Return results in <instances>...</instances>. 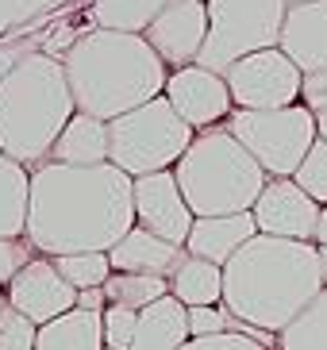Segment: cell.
Returning a JSON list of instances; mask_svg holds the SVG:
<instances>
[{
	"label": "cell",
	"mask_w": 327,
	"mask_h": 350,
	"mask_svg": "<svg viewBox=\"0 0 327 350\" xmlns=\"http://www.w3.org/2000/svg\"><path fill=\"white\" fill-rule=\"evenodd\" d=\"M135 224V177L116 162L47 158L31 170L27 239L39 254L112 250Z\"/></svg>",
	"instance_id": "1"
},
{
	"label": "cell",
	"mask_w": 327,
	"mask_h": 350,
	"mask_svg": "<svg viewBox=\"0 0 327 350\" xmlns=\"http://www.w3.org/2000/svg\"><path fill=\"white\" fill-rule=\"evenodd\" d=\"M319 288H324L319 243H308V239L258 231L224 262L227 312L277 335Z\"/></svg>",
	"instance_id": "2"
},
{
	"label": "cell",
	"mask_w": 327,
	"mask_h": 350,
	"mask_svg": "<svg viewBox=\"0 0 327 350\" xmlns=\"http://www.w3.org/2000/svg\"><path fill=\"white\" fill-rule=\"evenodd\" d=\"M70 89L77 108L104 120L131 112L139 104L166 93L170 66L151 46L143 31H120V27H96L81 31V39L62 54Z\"/></svg>",
	"instance_id": "3"
},
{
	"label": "cell",
	"mask_w": 327,
	"mask_h": 350,
	"mask_svg": "<svg viewBox=\"0 0 327 350\" xmlns=\"http://www.w3.org/2000/svg\"><path fill=\"white\" fill-rule=\"evenodd\" d=\"M77 112L66 62L31 51L0 77V146L23 165L47 162L54 139Z\"/></svg>",
	"instance_id": "4"
},
{
	"label": "cell",
	"mask_w": 327,
	"mask_h": 350,
	"mask_svg": "<svg viewBox=\"0 0 327 350\" xmlns=\"http://www.w3.org/2000/svg\"><path fill=\"white\" fill-rule=\"evenodd\" d=\"M174 174L196 216L250 212L270 181L266 165L239 143L227 124L196 131L189 150L177 158Z\"/></svg>",
	"instance_id": "5"
},
{
	"label": "cell",
	"mask_w": 327,
	"mask_h": 350,
	"mask_svg": "<svg viewBox=\"0 0 327 350\" xmlns=\"http://www.w3.org/2000/svg\"><path fill=\"white\" fill-rule=\"evenodd\" d=\"M108 135H112V162L120 170H127L131 177H139L151 174V170L177 165V158L196 139V127L162 93L131 108V112L108 120Z\"/></svg>",
	"instance_id": "6"
},
{
	"label": "cell",
	"mask_w": 327,
	"mask_h": 350,
	"mask_svg": "<svg viewBox=\"0 0 327 350\" xmlns=\"http://www.w3.org/2000/svg\"><path fill=\"white\" fill-rule=\"evenodd\" d=\"M224 124L266 165L270 177H293L319 139L316 112L304 100L281 104V108H231Z\"/></svg>",
	"instance_id": "7"
},
{
	"label": "cell",
	"mask_w": 327,
	"mask_h": 350,
	"mask_svg": "<svg viewBox=\"0 0 327 350\" xmlns=\"http://www.w3.org/2000/svg\"><path fill=\"white\" fill-rule=\"evenodd\" d=\"M289 0H208V39L200 46V66L224 73L231 62L281 42Z\"/></svg>",
	"instance_id": "8"
},
{
	"label": "cell",
	"mask_w": 327,
	"mask_h": 350,
	"mask_svg": "<svg viewBox=\"0 0 327 350\" xmlns=\"http://www.w3.org/2000/svg\"><path fill=\"white\" fill-rule=\"evenodd\" d=\"M235 108H281V104H297L304 89V70L289 58L281 46H266L231 62L224 70Z\"/></svg>",
	"instance_id": "9"
},
{
	"label": "cell",
	"mask_w": 327,
	"mask_h": 350,
	"mask_svg": "<svg viewBox=\"0 0 327 350\" xmlns=\"http://www.w3.org/2000/svg\"><path fill=\"white\" fill-rule=\"evenodd\" d=\"M166 96H170V104H174L196 131L224 124L227 116H231V108H235V96H231L227 77L220 70H212V66H200V62L170 70Z\"/></svg>",
	"instance_id": "10"
},
{
	"label": "cell",
	"mask_w": 327,
	"mask_h": 350,
	"mask_svg": "<svg viewBox=\"0 0 327 350\" xmlns=\"http://www.w3.org/2000/svg\"><path fill=\"white\" fill-rule=\"evenodd\" d=\"M250 212H254V219H258V231L316 243L324 204L300 185L297 177H270Z\"/></svg>",
	"instance_id": "11"
},
{
	"label": "cell",
	"mask_w": 327,
	"mask_h": 350,
	"mask_svg": "<svg viewBox=\"0 0 327 350\" xmlns=\"http://www.w3.org/2000/svg\"><path fill=\"white\" fill-rule=\"evenodd\" d=\"M135 219L185 247V239H189V231H193L196 212H193V204L185 200L181 185H177L174 165H170V170H151V174L135 177Z\"/></svg>",
	"instance_id": "12"
},
{
	"label": "cell",
	"mask_w": 327,
	"mask_h": 350,
	"mask_svg": "<svg viewBox=\"0 0 327 350\" xmlns=\"http://www.w3.org/2000/svg\"><path fill=\"white\" fill-rule=\"evenodd\" d=\"M4 297H8V304H16L20 312H27L35 323H47V319L62 316L66 308L77 304V285L62 273L51 254H35L27 266L4 285Z\"/></svg>",
	"instance_id": "13"
},
{
	"label": "cell",
	"mask_w": 327,
	"mask_h": 350,
	"mask_svg": "<svg viewBox=\"0 0 327 350\" xmlns=\"http://www.w3.org/2000/svg\"><path fill=\"white\" fill-rule=\"evenodd\" d=\"M143 35L170 70L196 62L208 39V0H170Z\"/></svg>",
	"instance_id": "14"
},
{
	"label": "cell",
	"mask_w": 327,
	"mask_h": 350,
	"mask_svg": "<svg viewBox=\"0 0 327 350\" xmlns=\"http://www.w3.org/2000/svg\"><path fill=\"white\" fill-rule=\"evenodd\" d=\"M281 51L293 58L304 73L327 70V0L289 4L281 23Z\"/></svg>",
	"instance_id": "15"
},
{
	"label": "cell",
	"mask_w": 327,
	"mask_h": 350,
	"mask_svg": "<svg viewBox=\"0 0 327 350\" xmlns=\"http://www.w3.org/2000/svg\"><path fill=\"white\" fill-rule=\"evenodd\" d=\"M185 254H189V250H185L181 243L158 235V231H151V227H143V224H135L131 231L108 250L112 269H143V273H162V278H174V269L181 266Z\"/></svg>",
	"instance_id": "16"
},
{
	"label": "cell",
	"mask_w": 327,
	"mask_h": 350,
	"mask_svg": "<svg viewBox=\"0 0 327 350\" xmlns=\"http://www.w3.org/2000/svg\"><path fill=\"white\" fill-rule=\"evenodd\" d=\"M250 235H258L254 212H220V216H196L193 231L185 239V250L212 262H227Z\"/></svg>",
	"instance_id": "17"
},
{
	"label": "cell",
	"mask_w": 327,
	"mask_h": 350,
	"mask_svg": "<svg viewBox=\"0 0 327 350\" xmlns=\"http://www.w3.org/2000/svg\"><path fill=\"white\" fill-rule=\"evenodd\" d=\"M189 304L174 293H162L151 300L146 308H139V335H135V350H177L189 342Z\"/></svg>",
	"instance_id": "18"
},
{
	"label": "cell",
	"mask_w": 327,
	"mask_h": 350,
	"mask_svg": "<svg viewBox=\"0 0 327 350\" xmlns=\"http://www.w3.org/2000/svg\"><path fill=\"white\" fill-rule=\"evenodd\" d=\"M51 158L58 162H77V165H96L112 162V135H108V120L92 116L85 108L70 116V124L62 127V135L54 139Z\"/></svg>",
	"instance_id": "19"
},
{
	"label": "cell",
	"mask_w": 327,
	"mask_h": 350,
	"mask_svg": "<svg viewBox=\"0 0 327 350\" xmlns=\"http://www.w3.org/2000/svg\"><path fill=\"white\" fill-rule=\"evenodd\" d=\"M35 350H104V312L73 304L62 316L39 323Z\"/></svg>",
	"instance_id": "20"
},
{
	"label": "cell",
	"mask_w": 327,
	"mask_h": 350,
	"mask_svg": "<svg viewBox=\"0 0 327 350\" xmlns=\"http://www.w3.org/2000/svg\"><path fill=\"white\" fill-rule=\"evenodd\" d=\"M31 208V165L0 146V235H27Z\"/></svg>",
	"instance_id": "21"
},
{
	"label": "cell",
	"mask_w": 327,
	"mask_h": 350,
	"mask_svg": "<svg viewBox=\"0 0 327 350\" xmlns=\"http://www.w3.org/2000/svg\"><path fill=\"white\" fill-rule=\"evenodd\" d=\"M170 293L181 297L189 308L193 304H224V262L185 254L170 278Z\"/></svg>",
	"instance_id": "22"
},
{
	"label": "cell",
	"mask_w": 327,
	"mask_h": 350,
	"mask_svg": "<svg viewBox=\"0 0 327 350\" xmlns=\"http://www.w3.org/2000/svg\"><path fill=\"white\" fill-rule=\"evenodd\" d=\"M281 350H327V285L277 335Z\"/></svg>",
	"instance_id": "23"
},
{
	"label": "cell",
	"mask_w": 327,
	"mask_h": 350,
	"mask_svg": "<svg viewBox=\"0 0 327 350\" xmlns=\"http://www.w3.org/2000/svg\"><path fill=\"white\" fill-rule=\"evenodd\" d=\"M170 0H89V20L96 27H120V31H146L154 16Z\"/></svg>",
	"instance_id": "24"
},
{
	"label": "cell",
	"mask_w": 327,
	"mask_h": 350,
	"mask_svg": "<svg viewBox=\"0 0 327 350\" xmlns=\"http://www.w3.org/2000/svg\"><path fill=\"white\" fill-rule=\"evenodd\" d=\"M162 293H170V278L143 273V269H112V278L104 281L108 304H127V308H146Z\"/></svg>",
	"instance_id": "25"
},
{
	"label": "cell",
	"mask_w": 327,
	"mask_h": 350,
	"mask_svg": "<svg viewBox=\"0 0 327 350\" xmlns=\"http://www.w3.org/2000/svg\"><path fill=\"white\" fill-rule=\"evenodd\" d=\"M51 258L58 262V269L77 288L104 285V281L112 278V258H108V250H70V254H51Z\"/></svg>",
	"instance_id": "26"
},
{
	"label": "cell",
	"mask_w": 327,
	"mask_h": 350,
	"mask_svg": "<svg viewBox=\"0 0 327 350\" xmlns=\"http://www.w3.org/2000/svg\"><path fill=\"white\" fill-rule=\"evenodd\" d=\"M35 342H39V323L16 304H4V312H0V350H35Z\"/></svg>",
	"instance_id": "27"
},
{
	"label": "cell",
	"mask_w": 327,
	"mask_h": 350,
	"mask_svg": "<svg viewBox=\"0 0 327 350\" xmlns=\"http://www.w3.org/2000/svg\"><path fill=\"white\" fill-rule=\"evenodd\" d=\"M135 335H139V308L108 304L104 308V347L108 350H135Z\"/></svg>",
	"instance_id": "28"
},
{
	"label": "cell",
	"mask_w": 327,
	"mask_h": 350,
	"mask_svg": "<svg viewBox=\"0 0 327 350\" xmlns=\"http://www.w3.org/2000/svg\"><path fill=\"white\" fill-rule=\"evenodd\" d=\"M70 0H0V39L23 23H31L35 16L42 12H54V8H66Z\"/></svg>",
	"instance_id": "29"
},
{
	"label": "cell",
	"mask_w": 327,
	"mask_h": 350,
	"mask_svg": "<svg viewBox=\"0 0 327 350\" xmlns=\"http://www.w3.org/2000/svg\"><path fill=\"white\" fill-rule=\"evenodd\" d=\"M293 177H297L300 185L316 196L319 204H327V139H316V143H312L308 158L300 162V170Z\"/></svg>",
	"instance_id": "30"
},
{
	"label": "cell",
	"mask_w": 327,
	"mask_h": 350,
	"mask_svg": "<svg viewBox=\"0 0 327 350\" xmlns=\"http://www.w3.org/2000/svg\"><path fill=\"white\" fill-rule=\"evenodd\" d=\"M35 254L39 250H35V243L27 235H0V288L8 285Z\"/></svg>",
	"instance_id": "31"
},
{
	"label": "cell",
	"mask_w": 327,
	"mask_h": 350,
	"mask_svg": "<svg viewBox=\"0 0 327 350\" xmlns=\"http://www.w3.org/2000/svg\"><path fill=\"white\" fill-rule=\"evenodd\" d=\"M185 350H262V342L246 331L224 327V331H208V335H189Z\"/></svg>",
	"instance_id": "32"
},
{
	"label": "cell",
	"mask_w": 327,
	"mask_h": 350,
	"mask_svg": "<svg viewBox=\"0 0 327 350\" xmlns=\"http://www.w3.org/2000/svg\"><path fill=\"white\" fill-rule=\"evenodd\" d=\"M231 323V312L224 304H193L189 308V331L193 335H208V331H224Z\"/></svg>",
	"instance_id": "33"
},
{
	"label": "cell",
	"mask_w": 327,
	"mask_h": 350,
	"mask_svg": "<svg viewBox=\"0 0 327 350\" xmlns=\"http://www.w3.org/2000/svg\"><path fill=\"white\" fill-rule=\"evenodd\" d=\"M300 100H304L312 112H324V108H327V70L304 73V89H300Z\"/></svg>",
	"instance_id": "34"
},
{
	"label": "cell",
	"mask_w": 327,
	"mask_h": 350,
	"mask_svg": "<svg viewBox=\"0 0 327 350\" xmlns=\"http://www.w3.org/2000/svg\"><path fill=\"white\" fill-rule=\"evenodd\" d=\"M316 243L327 247V204H324V216H319V231H316Z\"/></svg>",
	"instance_id": "35"
},
{
	"label": "cell",
	"mask_w": 327,
	"mask_h": 350,
	"mask_svg": "<svg viewBox=\"0 0 327 350\" xmlns=\"http://www.w3.org/2000/svg\"><path fill=\"white\" fill-rule=\"evenodd\" d=\"M316 127H319V139H327V108L316 112Z\"/></svg>",
	"instance_id": "36"
},
{
	"label": "cell",
	"mask_w": 327,
	"mask_h": 350,
	"mask_svg": "<svg viewBox=\"0 0 327 350\" xmlns=\"http://www.w3.org/2000/svg\"><path fill=\"white\" fill-rule=\"evenodd\" d=\"M319 262H324V285H327V247H319Z\"/></svg>",
	"instance_id": "37"
},
{
	"label": "cell",
	"mask_w": 327,
	"mask_h": 350,
	"mask_svg": "<svg viewBox=\"0 0 327 350\" xmlns=\"http://www.w3.org/2000/svg\"><path fill=\"white\" fill-rule=\"evenodd\" d=\"M4 304H8V297H4V288H0V312H4Z\"/></svg>",
	"instance_id": "38"
},
{
	"label": "cell",
	"mask_w": 327,
	"mask_h": 350,
	"mask_svg": "<svg viewBox=\"0 0 327 350\" xmlns=\"http://www.w3.org/2000/svg\"><path fill=\"white\" fill-rule=\"evenodd\" d=\"M289 4H308V0H289Z\"/></svg>",
	"instance_id": "39"
},
{
	"label": "cell",
	"mask_w": 327,
	"mask_h": 350,
	"mask_svg": "<svg viewBox=\"0 0 327 350\" xmlns=\"http://www.w3.org/2000/svg\"><path fill=\"white\" fill-rule=\"evenodd\" d=\"M77 4H81V0H77Z\"/></svg>",
	"instance_id": "40"
}]
</instances>
